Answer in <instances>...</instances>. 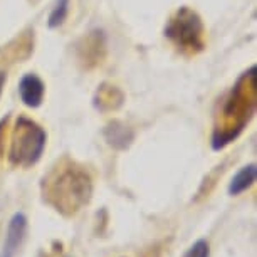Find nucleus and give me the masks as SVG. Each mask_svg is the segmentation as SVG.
I'll list each match as a JSON object with an SVG mask.
<instances>
[{"instance_id":"nucleus-1","label":"nucleus","mask_w":257,"mask_h":257,"mask_svg":"<svg viewBox=\"0 0 257 257\" xmlns=\"http://www.w3.org/2000/svg\"><path fill=\"white\" fill-rule=\"evenodd\" d=\"M93 193V183L84 170L69 165L44 178V200L62 215H74L88 205Z\"/></svg>"},{"instance_id":"nucleus-2","label":"nucleus","mask_w":257,"mask_h":257,"mask_svg":"<svg viewBox=\"0 0 257 257\" xmlns=\"http://www.w3.org/2000/svg\"><path fill=\"white\" fill-rule=\"evenodd\" d=\"M46 132L41 126L32 123L31 119L21 118L12 135L11 152H9L11 162L21 167L36 165L46 148Z\"/></svg>"},{"instance_id":"nucleus-3","label":"nucleus","mask_w":257,"mask_h":257,"mask_svg":"<svg viewBox=\"0 0 257 257\" xmlns=\"http://www.w3.org/2000/svg\"><path fill=\"white\" fill-rule=\"evenodd\" d=\"M167 36L172 37L178 46H185V47L200 46V37H202L200 19L190 9H182L172 19L170 26L167 27Z\"/></svg>"},{"instance_id":"nucleus-4","label":"nucleus","mask_w":257,"mask_h":257,"mask_svg":"<svg viewBox=\"0 0 257 257\" xmlns=\"http://www.w3.org/2000/svg\"><path fill=\"white\" fill-rule=\"evenodd\" d=\"M27 227H29V220H27L26 213L17 212L11 219V222H9L7 235H6V240H4L2 250H0V257H16L17 255L19 249H21L24 240H26Z\"/></svg>"},{"instance_id":"nucleus-5","label":"nucleus","mask_w":257,"mask_h":257,"mask_svg":"<svg viewBox=\"0 0 257 257\" xmlns=\"http://www.w3.org/2000/svg\"><path fill=\"white\" fill-rule=\"evenodd\" d=\"M19 91H21L24 104L29 106V108H37L44 99V84L36 74L24 76L21 86H19Z\"/></svg>"},{"instance_id":"nucleus-6","label":"nucleus","mask_w":257,"mask_h":257,"mask_svg":"<svg viewBox=\"0 0 257 257\" xmlns=\"http://www.w3.org/2000/svg\"><path fill=\"white\" fill-rule=\"evenodd\" d=\"M255 175H257V168L254 163L240 168L239 172L235 173V177L232 178V182L229 185V193L230 195H240L242 192L249 190V188L254 185Z\"/></svg>"},{"instance_id":"nucleus-7","label":"nucleus","mask_w":257,"mask_h":257,"mask_svg":"<svg viewBox=\"0 0 257 257\" xmlns=\"http://www.w3.org/2000/svg\"><path fill=\"white\" fill-rule=\"evenodd\" d=\"M104 135H106L108 143L111 147H116V148H126L133 140V133L119 123H111L108 128H106Z\"/></svg>"},{"instance_id":"nucleus-8","label":"nucleus","mask_w":257,"mask_h":257,"mask_svg":"<svg viewBox=\"0 0 257 257\" xmlns=\"http://www.w3.org/2000/svg\"><path fill=\"white\" fill-rule=\"evenodd\" d=\"M183 257H210V244L205 239H198L188 247Z\"/></svg>"},{"instance_id":"nucleus-9","label":"nucleus","mask_w":257,"mask_h":257,"mask_svg":"<svg viewBox=\"0 0 257 257\" xmlns=\"http://www.w3.org/2000/svg\"><path fill=\"white\" fill-rule=\"evenodd\" d=\"M67 16V0H59L57 6L52 11L51 17H49V26L51 27H57L59 24H62V21Z\"/></svg>"},{"instance_id":"nucleus-10","label":"nucleus","mask_w":257,"mask_h":257,"mask_svg":"<svg viewBox=\"0 0 257 257\" xmlns=\"http://www.w3.org/2000/svg\"><path fill=\"white\" fill-rule=\"evenodd\" d=\"M4 82H6V74H4V72H0V94H2Z\"/></svg>"}]
</instances>
